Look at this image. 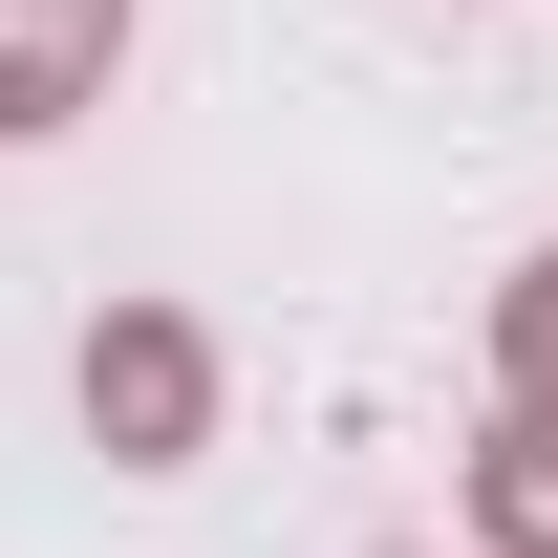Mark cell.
Instances as JSON below:
<instances>
[{
    "label": "cell",
    "instance_id": "277c9868",
    "mask_svg": "<svg viewBox=\"0 0 558 558\" xmlns=\"http://www.w3.org/2000/svg\"><path fill=\"white\" fill-rule=\"evenodd\" d=\"M494 344H515V409H558V258L515 279V323H494Z\"/></svg>",
    "mask_w": 558,
    "mask_h": 558
},
{
    "label": "cell",
    "instance_id": "6da1fadb",
    "mask_svg": "<svg viewBox=\"0 0 558 558\" xmlns=\"http://www.w3.org/2000/svg\"><path fill=\"white\" fill-rule=\"evenodd\" d=\"M86 429L130 451V473H172L215 429V365H194V323H86Z\"/></svg>",
    "mask_w": 558,
    "mask_h": 558
},
{
    "label": "cell",
    "instance_id": "7a4b0ae2",
    "mask_svg": "<svg viewBox=\"0 0 558 558\" xmlns=\"http://www.w3.org/2000/svg\"><path fill=\"white\" fill-rule=\"evenodd\" d=\"M108 65H130V0H0V150L108 108Z\"/></svg>",
    "mask_w": 558,
    "mask_h": 558
},
{
    "label": "cell",
    "instance_id": "3957f363",
    "mask_svg": "<svg viewBox=\"0 0 558 558\" xmlns=\"http://www.w3.org/2000/svg\"><path fill=\"white\" fill-rule=\"evenodd\" d=\"M494 537H515V558H558V409H515V429H494Z\"/></svg>",
    "mask_w": 558,
    "mask_h": 558
}]
</instances>
